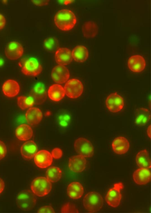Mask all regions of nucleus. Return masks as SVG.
I'll return each mask as SVG.
<instances>
[{
	"label": "nucleus",
	"instance_id": "a211bd4d",
	"mask_svg": "<svg viewBox=\"0 0 151 213\" xmlns=\"http://www.w3.org/2000/svg\"><path fill=\"white\" fill-rule=\"evenodd\" d=\"M151 118L150 110L145 108L136 109L134 113V123L138 126H143L146 124Z\"/></svg>",
	"mask_w": 151,
	"mask_h": 213
},
{
	"label": "nucleus",
	"instance_id": "a19ab883",
	"mask_svg": "<svg viewBox=\"0 0 151 213\" xmlns=\"http://www.w3.org/2000/svg\"><path fill=\"white\" fill-rule=\"evenodd\" d=\"M147 133L149 137L151 138V126L150 125L147 128Z\"/></svg>",
	"mask_w": 151,
	"mask_h": 213
},
{
	"label": "nucleus",
	"instance_id": "c85d7f7f",
	"mask_svg": "<svg viewBox=\"0 0 151 213\" xmlns=\"http://www.w3.org/2000/svg\"><path fill=\"white\" fill-rule=\"evenodd\" d=\"M62 172L59 167L52 166L46 172V178L51 182H55L59 181L62 177Z\"/></svg>",
	"mask_w": 151,
	"mask_h": 213
},
{
	"label": "nucleus",
	"instance_id": "bb28decb",
	"mask_svg": "<svg viewBox=\"0 0 151 213\" xmlns=\"http://www.w3.org/2000/svg\"><path fill=\"white\" fill-rule=\"evenodd\" d=\"M82 30L84 37L86 38H92L97 34L98 27L94 22L89 21L83 23L82 26Z\"/></svg>",
	"mask_w": 151,
	"mask_h": 213
},
{
	"label": "nucleus",
	"instance_id": "6ab92c4d",
	"mask_svg": "<svg viewBox=\"0 0 151 213\" xmlns=\"http://www.w3.org/2000/svg\"><path fill=\"white\" fill-rule=\"evenodd\" d=\"M38 148L36 143L33 140L24 142L20 148V153L22 157L27 160L33 158L37 151Z\"/></svg>",
	"mask_w": 151,
	"mask_h": 213
},
{
	"label": "nucleus",
	"instance_id": "dca6fc26",
	"mask_svg": "<svg viewBox=\"0 0 151 213\" xmlns=\"http://www.w3.org/2000/svg\"><path fill=\"white\" fill-rule=\"evenodd\" d=\"M151 172L148 169L140 168L133 172V178L134 181L139 185H145L151 180Z\"/></svg>",
	"mask_w": 151,
	"mask_h": 213
},
{
	"label": "nucleus",
	"instance_id": "2f4dec72",
	"mask_svg": "<svg viewBox=\"0 0 151 213\" xmlns=\"http://www.w3.org/2000/svg\"><path fill=\"white\" fill-rule=\"evenodd\" d=\"M43 45L46 49L50 52L55 50L59 47L58 41L54 37L46 38L44 41Z\"/></svg>",
	"mask_w": 151,
	"mask_h": 213
},
{
	"label": "nucleus",
	"instance_id": "ea45409f",
	"mask_svg": "<svg viewBox=\"0 0 151 213\" xmlns=\"http://www.w3.org/2000/svg\"><path fill=\"white\" fill-rule=\"evenodd\" d=\"M59 2L63 4L67 5L69 4H70L74 1V0H59L58 1Z\"/></svg>",
	"mask_w": 151,
	"mask_h": 213
},
{
	"label": "nucleus",
	"instance_id": "ddd939ff",
	"mask_svg": "<svg viewBox=\"0 0 151 213\" xmlns=\"http://www.w3.org/2000/svg\"><path fill=\"white\" fill-rule=\"evenodd\" d=\"M34 161L37 167L44 169L52 164L53 158L49 152L42 150L39 151L36 154L34 157Z\"/></svg>",
	"mask_w": 151,
	"mask_h": 213
},
{
	"label": "nucleus",
	"instance_id": "aec40b11",
	"mask_svg": "<svg viewBox=\"0 0 151 213\" xmlns=\"http://www.w3.org/2000/svg\"><path fill=\"white\" fill-rule=\"evenodd\" d=\"M20 90L19 85L15 80L8 79L5 81L2 86V91L5 95L12 97L17 95Z\"/></svg>",
	"mask_w": 151,
	"mask_h": 213
},
{
	"label": "nucleus",
	"instance_id": "4c0bfd02",
	"mask_svg": "<svg viewBox=\"0 0 151 213\" xmlns=\"http://www.w3.org/2000/svg\"><path fill=\"white\" fill-rule=\"evenodd\" d=\"M6 24V20L4 16L0 14V30L3 29Z\"/></svg>",
	"mask_w": 151,
	"mask_h": 213
},
{
	"label": "nucleus",
	"instance_id": "72a5a7b5",
	"mask_svg": "<svg viewBox=\"0 0 151 213\" xmlns=\"http://www.w3.org/2000/svg\"><path fill=\"white\" fill-rule=\"evenodd\" d=\"M51 154L53 158L55 159H58L62 156L63 152L60 149L57 148L52 150Z\"/></svg>",
	"mask_w": 151,
	"mask_h": 213
},
{
	"label": "nucleus",
	"instance_id": "7ed1b4c3",
	"mask_svg": "<svg viewBox=\"0 0 151 213\" xmlns=\"http://www.w3.org/2000/svg\"><path fill=\"white\" fill-rule=\"evenodd\" d=\"M104 204L103 198L101 195L95 191L87 193L83 199L84 208L90 213L96 212L102 207Z\"/></svg>",
	"mask_w": 151,
	"mask_h": 213
},
{
	"label": "nucleus",
	"instance_id": "58836bf2",
	"mask_svg": "<svg viewBox=\"0 0 151 213\" xmlns=\"http://www.w3.org/2000/svg\"><path fill=\"white\" fill-rule=\"evenodd\" d=\"M5 187V184L3 180L0 178V194L3 191Z\"/></svg>",
	"mask_w": 151,
	"mask_h": 213
},
{
	"label": "nucleus",
	"instance_id": "4468645a",
	"mask_svg": "<svg viewBox=\"0 0 151 213\" xmlns=\"http://www.w3.org/2000/svg\"><path fill=\"white\" fill-rule=\"evenodd\" d=\"M86 160L85 157L81 155L72 156L69 158L68 166L72 172L79 173L83 171L86 167Z\"/></svg>",
	"mask_w": 151,
	"mask_h": 213
},
{
	"label": "nucleus",
	"instance_id": "f03ea898",
	"mask_svg": "<svg viewBox=\"0 0 151 213\" xmlns=\"http://www.w3.org/2000/svg\"><path fill=\"white\" fill-rule=\"evenodd\" d=\"M22 73L25 75L36 76L39 75L42 70V66L35 58H24L19 63Z\"/></svg>",
	"mask_w": 151,
	"mask_h": 213
},
{
	"label": "nucleus",
	"instance_id": "20e7f679",
	"mask_svg": "<svg viewBox=\"0 0 151 213\" xmlns=\"http://www.w3.org/2000/svg\"><path fill=\"white\" fill-rule=\"evenodd\" d=\"M16 201L19 209L23 211H29L35 206L37 199L32 192L26 190L22 191L17 194Z\"/></svg>",
	"mask_w": 151,
	"mask_h": 213
},
{
	"label": "nucleus",
	"instance_id": "412c9836",
	"mask_svg": "<svg viewBox=\"0 0 151 213\" xmlns=\"http://www.w3.org/2000/svg\"><path fill=\"white\" fill-rule=\"evenodd\" d=\"M128 65L129 68L132 72H139L145 68L146 62L144 58L142 56L135 55L129 59Z\"/></svg>",
	"mask_w": 151,
	"mask_h": 213
},
{
	"label": "nucleus",
	"instance_id": "f3484780",
	"mask_svg": "<svg viewBox=\"0 0 151 213\" xmlns=\"http://www.w3.org/2000/svg\"><path fill=\"white\" fill-rule=\"evenodd\" d=\"M111 146L112 149L115 153L119 155H122L128 151L130 145L128 140L125 137H118L113 141Z\"/></svg>",
	"mask_w": 151,
	"mask_h": 213
},
{
	"label": "nucleus",
	"instance_id": "c756f323",
	"mask_svg": "<svg viewBox=\"0 0 151 213\" xmlns=\"http://www.w3.org/2000/svg\"><path fill=\"white\" fill-rule=\"evenodd\" d=\"M70 121V116L67 112H60L57 116L56 123L58 126L60 128H67L69 125Z\"/></svg>",
	"mask_w": 151,
	"mask_h": 213
},
{
	"label": "nucleus",
	"instance_id": "2eb2a0df",
	"mask_svg": "<svg viewBox=\"0 0 151 213\" xmlns=\"http://www.w3.org/2000/svg\"><path fill=\"white\" fill-rule=\"evenodd\" d=\"M55 58L58 64L64 66L70 64L73 59L70 50L64 47L60 48L57 50Z\"/></svg>",
	"mask_w": 151,
	"mask_h": 213
},
{
	"label": "nucleus",
	"instance_id": "9d476101",
	"mask_svg": "<svg viewBox=\"0 0 151 213\" xmlns=\"http://www.w3.org/2000/svg\"><path fill=\"white\" fill-rule=\"evenodd\" d=\"M5 54L6 57L11 60H15L21 57L24 53L22 45L18 42L10 41L6 45Z\"/></svg>",
	"mask_w": 151,
	"mask_h": 213
},
{
	"label": "nucleus",
	"instance_id": "1a4fd4ad",
	"mask_svg": "<svg viewBox=\"0 0 151 213\" xmlns=\"http://www.w3.org/2000/svg\"><path fill=\"white\" fill-rule=\"evenodd\" d=\"M106 107L111 112L116 113L123 108L124 101L123 98L116 92L110 94L105 101Z\"/></svg>",
	"mask_w": 151,
	"mask_h": 213
},
{
	"label": "nucleus",
	"instance_id": "9b49d317",
	"mask_svg": "<svg viewBox=\"0 0 151 213\" xmlns=\"http://www.w3.org/2000/svg\"><path fill=\"white\" fill-rule=\"evenodd\" d=\"M29 96L33 98L36 105L43 104L47 98V93L44 85L41 82L36 83L31 90Z\"/></svg>",
	"mask_w": 151,
	"mask_h": 213
},
{
	"label": "nucleus",
	"instance_id": "79ce46f5",
	"mask_svg": "<svg viewBox=\"0 0 151 213\" xmlns=\"http://www.w3.org/2000/svg\"><path fill=\"white\" fill-rule=\"evenodd\" d=\"M3 63L4 61L3 59L2 58L0 57V66H2L3 65Z\"/></svg>",
	"mask_w": 151,
	"mask_h": 213
},
{
	"label": "nucleus",
	"instance_id": "5701e85b",
	"mask_svg": "<svg viewBox=\"0 0 151 213\" xmlns=\"http://www.w3.org/2000/svg\"><path fill=\"white\" fill-rule=\"evenodd\" d=\"M67 193L69 197L71 199H79L81 198L83 195V187L82 184L78 182H71L68 186Z\"/></svg>",
	"mask_w": 151,
	"mask_h": 213
},
{
	"label": "nucleus",
	"instance_id": "39448f33",
	"mask_svg": "<svg viewBox=\"0 0 151 213\" xmlns=\"http://www.w3.org/2000/svg\"><path fill=\"white\" fill-rule=\"evenodd\" d=\"M52 183L46 177H40L34 179L32 182L30 188L35 195L40 197L47 195L51 191Z\"/></svg>",
	"mask_w": 151,
	"mask_h": 213
},
{
	"label": "nucleus",
	"instance_id": "7c9ffc66",
	"mask_svg": "<svg viewBox=\"0 0 151 213\" xmlns=\"http://www.w3.org/2000/svg\"><path fill=\"white\" fill-rule=\"evenodd\" d=\"M17 103L19 107L22 110L31 108L35 104L33 98L30 96L18 97L17 98Z\"/></svg>",
	"mask_w": 151,
	"mask_h": 213
},
{
	"label": "nucleus",
	"instance_id": "f704fd0d",
	"mask_svg": "<svg viewBox=\"0 0 151 213\" xmlns=\"http://www.w3.org/2000/svg\"><path fill=\"white\" fill-rule=\"evenodd\" d=\"M6 153L7 148L5 144L0 140V160L5 157Z\"/></svg>",
	"mask_w": 151,
	"mask_h": 213
},
{
	"label": "nucleus",
	"instance_id": "423d86ee",
	"mask_svg": "<svg viewBox=\"0 0 151 213\" xmlns=\"http://www.w3.org/2000/svg\"><path fill=\"white\" fill-rule=\"evenodd\" d=\"M124 188L122 182L115 183L110 189L106 196L105 199L107 204L113 207H116L119 205L122 198L121 191Z\"/></svg>",
	"mask_w": 151,
	"mask_h": 213
},
{
	"label": "nucleus",
	"instance_id": "4be33fe9",
	"mask_svg": "<svg viewBox=\"0 0 151 213\" xmlns=\"http://www.w3.org/2000/svg\"><path fill=\"white\" fill-rule=\"evenodd\" d=\"M42 117V113L41 110L35 107L29 108L25 114L26 121L31 126L38 124L41 121Z\"/></svg>",
	"mask_w": 151,
	"mask_h": 213
},
{
	"label": "nucleus",
	"instance_id": "cd10ccee",
	"mask_svg": "<svg viewBox=\"0 0 151 213\" xmlns=\"http://www.w3.org/2000/svg\"><path fill=\"white\" fill-rule=\"evenodd\" d=\"M135 161L137 165L140 168L150 169L151 161L149 153L146 149L139 151L135 157Z\"/></svg>",
	"mask_w": 151,
	"mask_h": 213
},
{
	"label": "nucleus",
	"instance_id": "473e14b6",
	"mask_svg": "<svg viewBox=\"0 0 151 213\" xmlns=\"http://www.w3.org/2000/svg\"><path fill=\"white\" fill-rule=\"evenodd\" d=\"M61 213H78L76 206L73 204L67 203L64 205L61 209Z\"/></svg>",
	"mask_w": 151,
	"mask_h": 213
},
{
	"label": "nucleus",
	"instance_id": "0eeeda50",
	"mask_svg": "<svg viewBox=\"0 0 151 213\" xmlns=\"http://www.w3.org/2000/svg\"><path fill=\"white\" fill-rule=\"evenodd\" d=\"M65 94L69 98L76 99L83 93V87L82 83L78 79H73L68 81L64 87Z\"/></svg>",
	"mask_w": 151,
	"mask_h": 213
},
{
	"label": "nucleus",
	"instance_id": "c9c22d12",
	"mask_svg": "<svg viewBox=\"0 0 151 213\" xmlns=\"http://www.w3.org/2000/svg\"><path fill=\"white\" fill-rule=\"evenodd\" d=\"M38 213H55L53 208L50 206H45L39 208Z\"/></svg>",
	"mask_w": 151,
	"mask_h": 213
},
{
	"label": "nucleus",
	"instance_id": "393cba45",
	"mask_svg": "<svg viewBox=\"0 0 151 213\" xmlns=\"http://www.w3.org/2000/svg\"><path fill=\"white\" fill-rule=\"evenodd\" d=\"M48 95L51 100L58 101L63 99L65 93L64 88L61 85L55 84L51 86L48 90Z\"/></svg>",
	"mask_w": 151,
	"mask_h": 213
},
{
	"label": "nucleus",
	"instance_id": "b1692460",
	"mask_svg": "<svg viewBox=\"0 0 151 213\" xmlns=\"http://www.w3.org/2000/svg\"><path fill=\"white\" fill-rule=\"evenodd\" d=\"M15 134L18 139L25 141L30 139L32 137L33 132L31 127L29 125L22 124L17 128Z\"/></svg>",
	"mask_w": 151,
	"mask_h": 213
},
{
	"label": "nucleus",
	"instance_id": "f257e3e1",
	"mask_svg": "<svg viewBox=\"0 0 151 213\" xmlns=\"http://www.w3.org/2000/svg\"><path fill=\"white\" fill-rule=\"evenodd\" d=\"M55 25L59 29L64 31L73 29L77 22V18L71 10L63 9L58 11L54 17Z\"/></svg>",
	"mask_w": 151,
	"mask_h": 213
},
{
	"label": "nucleus",
	"instance_id": "6e6552de",
	"mask_svg": "<svg viewBox=\"0 0 151 213\" xmlns=\"http://www.w3.org/2000/svg\"><path fill=\"white\" fill-rule=\"evenodd\" d=\"M75 149L77 153L85 157H92L94 154L93 146L88 139L80 137L75 141L74 145Z\"/></svg>",
	"mask_w": 151,
	"mask_h": 213
},
{
	"label": "nucleus",
	"instance_id": "e433bc0d",
	"mask_svg": "<svg viewBox=\"0 0 151 213\" xmlns=\"http://www.w3.org/2000/svg\"><path fill=\"white\" fill-rule=\"evenodd\" d=\"M49 0H32L31 1L34 4L38 6H43L47 4Z\"/></svg>",
	"mask_w": 151,
	"mask_h": 213
},
{
	"label": "nucleus",
	"instance_id": "a878e982",
	"mask_svg": "<svg viewBox=\"0 0 151 213\" xmlns=\"http://www.w3.org/2000/svg\"><path fill=\"white\" fill-rule=\"evenodd\" d=\"M73 58L76 61L82 63L85 61L88 57V52L85 46L79 45L76 46L72 52Z\"/></svg>",
	"mask_w": 151,
	"mask_h": 213
},
{
	"label": "nucleus",
	"instance_id": "f8f14e48",
	"mask_svg": "<svg viewBox=\"0 0 151 213\" xmlns=\"http://www.w3.org/2000/svg\"><path fill=\"white\" fill-rule=\"evenodd\" d=\"M70 76L68 68L64 65H58L52 69L51 76L53 80L58 84H62L67 81Z\"/></svg>",
	"mask_w": 151,
	"mask_h": 213
}]
</instances>
